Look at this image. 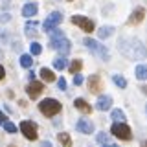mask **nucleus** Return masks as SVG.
<instances>
[{
  "label": "nucleus",
  "instance_id": "obj_1",
  "mask_svg": "<svg viewBox=\"0 0 147 147\" xmlns=\"http://www.w3.org/2000/svg\"><path fill=\"white\" fill-rule=\"evenodd\" d=\"M118 50L123 57L132 59V61H144L147 57V50H145L144 42L140 39H134V37H123V39H119Z\"/></svg>",
  "mask_w": 147,
  "mask_h": 147
},
{
  "label": "nucleus",
  "instance_id": "obj_2",
  "mask_svg": "<svg viewBox=\"0 0 147 147\" xmlns=\"http://www.w3.org/2000/svg\"><path fill=\"white\" fill-rule=\"evenodd\" d=\"M50 46H52L53 50H57L63 57L68 55L70 50H72V42L66 39V35H64L61 30H53L52 33H50Z\"/></svg>",
  "mask_w": 147,
  "mask_h": 147
},
{
  "label": "nucleus",
  "instance_id": "obj_3",
  "mask_svg": "<svg viewBox=\"0 0 147 147\" xmlns=\"http://www.w3.org/2000/svg\"><path fill=\"white\" fill-rule=\"evenodd\" d=\"M83 44H85L86 48H88L90 52L96 55V57L103 59V61H109V59H110V55H109V50L105 48V46L101 44L99 40H96V39H90V37H86V39L83 40Z\"/></svg>",
  "mask_w": 147,
  "mask_h": 147
},
{
  "label": "nucleus",
  "instance_id": "obj_4",
  "mask_svg": "<svg viewBox=\"0 0 147 147\" xmlns=\"http://www.w3.org/2000/svg\"><path fill=\"white\" fill-rule=\"evenodd\" d=\"M39 110L44 114V116H48V118H52L55 116V114L61 110V103H59L57 99H52V98H48V99H42L39 103Z\"/></svg>",
  "mask_w": 147,
  "mask_h": 147
},
{
  "label": "nucleus",
  "instance_id": "obj_5",
  "mask_svg": "<svg viewBox=\"0 0 147 147\" xmlns=\"http://www.w3.org/2000/svg\"><path fill=\"white\" fill-rule=\"evenodd\" d=\"M110 132H112L116 138H119V140H131L132 138V132H131V127L127 125V123H112V127H110Z\"/></svg>",
  "mask_w": 147,
  "mask_h": 147
},
{
  "label": "nucleus",
  "instance_id": "obj_6",
  "mask_svg": "<svg viewBox=\"0 0 147 147\" xmlns=\"http://www.w3.org/2000/svg\"><path fill=\"white\" fill-rule=\"evenodd\" d=\"M61 22H63V13H61V11H53V13H50V17L44 20L42 30L46 31V33H52V31H53L59 24H61Z\"/></svg>",
  "mask_w": 147,
  "mask_h": 147
},
{
  "label": "nucleus",
  "instance_id": "obj_7",
  "mask_svg": "<svg viewBox=\"0 0 147 147\" xmlns=\"http://www.w3.org/2000/svg\"><path fill=\"white\" fill-rule=\"evenodd\" d=\"M70 20L74 22V24L76 26H79L83 31H85V33H92V31H94V22L90 20V18H86V17H81V15H74Z\"/></svg>",
  "mask_w": 147,
  "mask_h": 147
},
{
  "label": "nucleus",
  "instance_id": "obj_8",
  "mask_svg": "<svg viewBox=\"0 0 147 147\" xmlns=\"http://www.w3.org/2000/svg\"><path fill=\"white\" fill-rule=\"evenodd\" d=\"M20 132L24 134L28 140H37V123L35 121H30V119H26V121L20 123Z\"/></svg>",
  "mask_w": 147,
  "mask_h": 147
},
{
  "label": "nucleus",
  "instance_id": "obj_9",
  "mask_svg": "<svg viewBox=\"0 0 147 147\" xmlns=\"http://www.w3.org/2000/svg\"><path fill=\"white\" fill-rule=\"evenodd\" d=\"M42 90H44V85L40 81H30V85H28V88H26L28 96H30L31 99H37L42 94Z\"/></svg>",
  "mask_w": 147,
  "mask_h": 147
},
{
  "label": "nucleus",
  "instance_id": "obj_10",
  "mask_svg": "<svg viewBox=\"0 0 147 147\" xmlns=\"http://www.w3.org/2000/svg\"><path fill=\"white\" fill-rule=\"evenodd\" d=\"M144 17H145V11H144V7H136L134 11L131 13V17H129V24H140L142 20H144Z\"/></svg>",
  "mask_w": 147,
  "mask_h": 147
},
{
  "label": "nucleus",
  "instance_id": "obj_11",
  "mask_svg": "<svg viewBox=\"0 0 147 147\" xmlns=\"http://www.w3.org/2000/svg\"><path fill=\"white\" fill-rule=\"evenodd\" d=\"M77 131L85 132V134H92L94 132V123L88 121V119H79L77 121Z\"/></svg>",
  "mask_w": 147,
  "mask_h": 147
},
{
  "label": "nucleus",
  "instance_id": "obj_12",
  "mask_svg": "<svg viewBox=\"0 0 147 147\" xmlns=\"http://www.w3.org/2000/svg\"><path fill=\"white\" fill-rule=\"evenodd\" d=\"M96 107H98L99 110H109L110 107H112V98H110V96H99Z\"/></svg>",
  "mask_w": 147,
  "mask_h": 147
},
{
  "label": "nucleus",
  "instance_id": "obj_13",
  "mask_svg": "<svg viewBox=\"0 0 147 147\" xmlns=\"http://www.w3.org/2000/svg\"><path fill=\"white\" fill-rule=\"evenodd\" d=\"M37 11H39V6H37L35 2H30V4H24V7H22V15L26 18L37 15Z\"/></svg>",
  "mask_w": 147,
  "mask_h": 147
},
{
  "label": "nucleus",
  "instance_id": "obj_14",
  "mask_svg": "<svg viewBox=\"0 0 147 147\" xmlns=\"http://www.w3.org/2000/svg\"><path fill=\"white\" fill-rule=\"evenodd\" d=\"M74 107H76L77 110H81V112H85V114H90L92 112V107L86 103L85 99H81V98H77L76 101H74Z\"/></svg>",
  "mask_w": 147,
  "mask_h": 147
},
{
  "label": "nucleus",
  "instance_id": "obj_15",
  "mask_svg": "<svg viewBox=\"0 0 147 147\" xmlns=\"http://www.w3.org/2000/svg\"><path fill=\"white\" fill-rule=\"evenodd\" d=\"M99 86H101L99 77H98V76H90V77H88V90L96 94V92H99Z\"/></svg>",
  "mask_w": 147,
  "mask_h": 147
},
{
  "label": "nucleus",
  "instance_id": "obj_16",
  "mask_svg": "<svg viewBox=\"0 0 147 147\" xmlns=\"http://www.w3.org/2000/svg\"><path fill=\"white\" fill-rule=\"evenodd\" d=\"M37 26H39V22H35V20L26 22V26H24L26 35H28V37H35V35H37Z\"/></svg>",
  "mask_w": 147,
  "mask_h": 147
},
{
  "label": "nucleus",
  "instance_id": "obj_17",
  "mask_svg": "<svg viewBox=\"0 0 147 147\" xmlns=\"http://www.w3.org/2000/svg\"><path fill=\"white\" fill-rule=\"evenodd\" d=\"M136 77L140 81H147V64H138L136 66Z\"/></svg>",
  "mask_w": 147,
  "mask_h": 147
},
{
  "label": "nucleus",
  "instance_id": "obj_18",
  "mask_svg": "<svg viewBox=\"0 0 147 147\" xmlns=\"http://www.w3.org/2000/svg\"><path fill=\"white\" fill-rule=\"evenodd\" d=\"M40 77L46 81V83H52V81H55V74L52 72V70H48V68H40Z\"/></svg>",
  "mask_w": 147,
  "mask_h": 147
},
{
  "label": "nucleus",
  "instance_id": "obj_19",
  "mask_svg": "<svg viewBox=\"0 0 147 147\" xmlns=\"http://www.w3.org/2000/svg\"><path fill=\"white\" fill-rule=\"evenodd\" d=\"M110 118H112V121H119V123H125V114L121 112L119 109H114L112 112H110Z\"/></svg>",
  "mask_w": 147,
  "mask_h": 147
},
{
  "label": "nucleus",
  "instance_id": "obj_20",
  "mask_svg": "<svg viewBox=\"0 0 147 147\" xmlns=\"http://www.w3.org/2000/svg\"><path fill=\"white\" fill-rule=\"evenodd\" d=\"M112 33H114V28L112 26H101L99 28V39H109Z\"/></svg>",
  "mask_w": 147,
  "mask_h": 147
},
{
  "label": "nucleus",
  "instance_id": "obj_21",
  "mask_svg": "<svg viewBox=\"0 0 147 147\" xmlns=\"http://www.w3.org/2000/svg\"><path fill=\"white\" fill-rule=\"evenodd\" d=\"M112 81H114V85H116L118 88H125V86H127L125 77H123V76H119V74H114V76H112Z\"/></svg>",
  "mask_w": 147,
  "mask_h": 147
},
{
  "label": "nucleus",
  "instance_id": "obj_22",
  "mask_svg": "<svg viewBox=\"0 0 147 147\" xmlns=\"http://www.w3.org/2000/svg\"><path fill=\"white\" fill-rule=\"evenodd\" d=\"M31 64H33V59H31V55L22 53V55H20V66H22V68H31Z\"/></svg>",
  "mask_w": 147,
  "mask_h": 147
},
{
  "label": "nucleus",
  "instance_id": "obj_23",
  "mask_svg": "<svg viewBox=\"0 0 147 147\" xmlns=\"http://www.w3.org/2000/svg\"><path fill=\"white\" fill-rule=\"evenodd\" d=\"M59 142L63 144V147H72V138L70 134H66V132H59Z\"/></svg>",
  "mask_w": 147,
  "mask_h": 147
},
{
  "label": "nucleus",
  "instance_id": "obj_24",
  "mask_svg": "<svg viewBox=\"0 0 147 147\" xmlns=\"http://www.w3.org/2000/svg\"><path fill=\"white\" fill-rule=\"evenodd\" d=\"M53 66H55V70H64V68L68 66V64H66V59H64L63 55H61V57H57L53 61Z\"/></svg>",
  "mask_w": 147,
  "mask_h": 147
},
{
  "label": "nucleus",
  "instance_id": "obj_25",
  "mask_svg": "<svg viewBox=\"0 0 147 147\" xmlns=\"http://www.w3.org/2000/svg\"><path fill=\"white\" fill-rule=\"evenodd\" d=\"M81 68H83V61H81V59H74L72 64H70V72L72 74H77Z\"/></svg>",
  "mask_w": 147,
  "mask_h": 147
},
{
  "label": "nucleus",
  "instance_id": "obj_26",
  "mask_svg": "<svg viewBox=\"0 0 147 147\" xmlns=\"http://www.w3.org/2000/svg\"><path fill=\"white\" fill-rule=\"evenodd\" d=\"M96 140H98V144L107 145V144H109V134H107V132H99V134L96 136Z\"/></svg>",
  "mask_w": 147,
  "mask_h": 147
},
{
  "label": "nucleus",
  "instance_id": "obj_27",
  "mask_svg": "<svg viewBox=\"0 0 147 147\" xmlns=\"http://www.w3.org/2000/svg\"><path fill=\"white\" fill-rule=\"evenodd\" d=\"M30 50H31V53H33V55H40V52H42V46H40L39 42H31Z\"/></svg>",
  "mask_w": 147,
  "mask_h": 147
},
{
  "label": "nucleus",
  "instance_id": "obj_28",
  "mask_svg": "<svg viewBox=\"0 0 147 147\" xmlns=\"http://www.w3.org/2000/svg\"><path fill=\"white\" fill-rule=\"evenodd\" d=\"M4 129H6V132H9V134H13V132H17V127L15 125H13V123L11 121H6V123H4V125H2Z\"/></svg>",
  "mask_w": 147,
  "mask_h": 147
},
{
  "label": "nucleus",
  "instance_id": "obj_29",
  "mask_svg": "<svg viewBox=\"0 0 147 147\" xmlns=\"http://www.w3.org/2000/svg\"><path fill=\"white\" fill-rule=\"evenodd\" d=\"M74 85L81 86V85H83V76H79V74H76V77H74Z\"/></svg>",
  "mask_w": 147,
  "mask_h": 147
},
{
  "label": "nucleus",
  "instance_id": "obj_30",
  "mask_svg": "<svg viewBox=\"0 0 147 147\" xmlns=\"http://www.w3.org/2000/svg\"><path fill=\"white\" fill-rule=\"evenodd\" d=\"M57 86H59L61 90H64V88H66V81H64L63 77H61V79H59V83H57Z\"/></svg>",
  "mask_w": 147,
  "mask_h": 147
},
{
  "label": "nucleus",
  "instance_id": "obj_31",
  "mask_svg": "<svg viewBox=\"0 0 147 147\" xmlns=\"http://www.w3.org/2000/svg\"><path fill=\"white\" fill-rule=\"evenodd\" d=\"M9 18H11V17H9L7 13H4V15H0V22H7Z\"/></svg>",
  "mask_w": 147,
  "mask_h": 147
},
{
  "label": "nucleus",
  "instance_id": "obj_32",
  "mask_svg": "<svg viewBox=\"0 0 147 147\" xmlns=\"http://www.w3.org/2000/svg\"><path fill=\"white\" fill-rule=\"evenodd\" d=\"M6 121H7V119H6V116H4V112L0 110V125H4Z\"/></svg>",
  "mask_w": 147,
  "mask_h": 147
},
{
  "label": "nucleus",
  "instance_id": "obj_33",
  "mask_svg": "<svg viewBox=\"0 0 147 147\" xmlns=\"http://www.w3.org/2000/svg\"><path fill=\"white\" fill-rule=\"evenodd\" d=\"M4 77H6V70H4V66L0 64V81H2Z\"/></svg>",
  "mask_w": 147,
  "mask_h": 147
},
{
  "label": "nucleus",
  "instance_id": "obj_34",
  "mask_svg": "<svg viewBox=\"0 0 147 147\" xmlns=\"http://www.w3.org/2000/svg\"><path fill=\"white\" fill-rule=\"evenodd\" d=\"M40 147H52V144H50V142H42V144H40Z\"/></svg>",
  "mask_w": 147,
  "mask_h": 147
},
{
  "label": "nucleus",
  "instance_id": "obj_35",
  "mask_svg": "<svg viewBox=\"0 0 147 147\" xmlns=\"http://www.w3.org/2000/svg\"><path fill=\"white\" fill-rule=\"evenodd\" d=\"M103 147H118V145H114V144H107V145H103Z\"/></svg>",
  "mask_w": 147,
  "mask_h": 147
},
{
  "label": "nucleus",
  "instance_id": "obj_36",
  "mask_svg": "<svg viewBox=\"0 0 147 147\" xmlns=\"http://www.w3.org/2000/svg\"><path fill=\"white\" fill-rule=\"evenodd\" d=\"M142 147H147V140H145V142H144V144H142Z\"/></svg>",
  "mask_w": 147,
  "mask_h": 147
},
{
  "label": "nucleus",
  "instance_id": "obj_37",
  "mask_svg": "<svg viewBox=\"0 0 147 147\" xmlns=\"http://www.w3.org/2000/svg\"><path fill=\"white\" fill-rule=\"evenodd\" d=\"M9 147H11V145H9Z\"/></svg>",
  "mask_w": 147,
  "mask_h": 147
}]
</instances>
